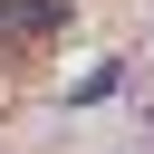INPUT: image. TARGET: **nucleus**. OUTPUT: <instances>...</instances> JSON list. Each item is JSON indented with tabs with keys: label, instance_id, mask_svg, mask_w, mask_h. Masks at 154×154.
<instances>
[{
	"label": "nucleus",
	"instance_id": "1",
	"mask_svg": "<svg viewBox=\"0 0 154 154\" xmlns=\"http://www.w3.org/2000/svg\"><path fill=\"white\" fill-rule=\"evenodd\" d=\"M48 19H58V0H0V29H10V38H19V29H48Z\"/></svg>",
	"mask_w": 154,
	"mask_h": 154
}]
</instances>
